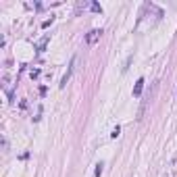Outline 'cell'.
I'll use <instances>...</instances> for the list:
<instances>
[{"label": "cell", "instance_id": "6", "mask_svg": "<svg viewBox=\"0 0 177 177\" xmlns=\"http://www.w3.org/2000/svg\"><path fill=\"white\" fill-rule=\"evenodd\" d=\"M90 6H92V10H96V12H102V6H100L98 2H92Z\"/></svg>", "mask_w": 177, "mask_h": 177}, {"label": "cell", "instance_id": "4", "mask_svg": "<svg viewBox=\"0 0 177 177\" xmlns=\"http://www.w3.org/2000/svg\"><path fill=\"white\" fill-rule=\"evenodd\" d=\"M48 40H50V37H48V35H44L42 40L37 42V50H44V48H46V44H48Z\"/></svg>", "mask_w": 177, "mask_h": 177}, {"label": "cell", "instance_id": "1", "mask_svg": "<svg viewBox=\"0 0 177 177\" xmlns=\"http://www.w3.org/2000/svg\"><path fill=\"white\" fill-rule=\"evenodd\" d=\"M77 62H79V56H73L71 58V65H69V69H67V73L65 75H62V79H60V87H65L67 83H69V79H71V75L75 73V69H77Z\"/></svg>", "mask_w": 177, "mask_h": 177}, {"label": "cell", "instance_id": "8", "mask_svg": "<svg viewBox=\"0 0 177 177\" xmlns=\"http://www.w3.org/2000/svg\"><path fill=\"white\" fill-rule=\"evenodd\" d=\"M29 75H31V79H35V77H40V69H33V71H31Z\"/></svg>", "mask_w": 177, "mask_h": 177}, {"label": "cell", "instance_id": "9", "mask_svg": "<svg viewBox=\"0 0 177 177\" xmlns=\"http://www.w3.org/2000/svg\"><path fill=\"white\" fill-rule=\"evenodd\" d=\"M119 133H121V129L115 127V129H112V133H110V137H119Z\"/></svg>", "mask_w": 177, "mask_h": 177}, {"label": "cell", "instance_id": "10", "mask_svg": "<svg viewBox=\"0 0 177 177\" xmlns=\"http://www.w3.org/2000/svg\"><path fill=\"white\" fill-rule=\"evenodd\" d=\"M46 92H48V87L46 85H40V96H46Z\"/></svg>", "mask_w": 177, "mask_h": 177}, {"label": "cell", "instance_id": "5", "mask_svg": "<svg viewBox=\"0 0 177 177\" xmlns=\"http://www.w3.org/2000/svg\"><path fill=\"white\" fill-rule=\"evenodd\" d=\"M102 171H104V165H102V162H98V165H96V171H94V175H96V177H100V175H102Z\"/></svg>", "mask_w": 177, "mask_h": 177}, {"label": "cell", "instance_id": "7", "mask_svg": "<svg viewBox=\"0 0 177 177\" xmlns=\"http://www.w3.org/2000/svg\"><path fill=\"white\" fill-rule=\"evenodd\" d=\"M52 21H54V17H50V19H46V21L42 23V27H44V29H46V27H50V23H52Z\"/></svg>", "mask_w": 177, "mask_h": 177}, {"label": "cell", "instance_id": "3", "mask_svg": "<svg viewBox=\"0 0 177 177\" xmlns=\"http://www.w3.org/2000/svg\"><path fill=\"white\" fill-rule=\"evenodd\" d=\"M144 77H140V79H137L135 81V85H133V98H140L142 96V90H144Z\"/></svg>", "mask_w": 177, "mask_h": 177}, {"label": "cell", "instance_id": "2", "mask_svg": "<svg viewBox=\"0 0 177 177\" xmlns=\"http://www.w3.org/2000/svg\"><path fill=\"white\" fill-rule=\"evenodd\" d=\"M100 35H102V29H92V31H87V35H85V44H96L98 40H100Z\"/></svg>", "mask_w": 177, "mask_h": 177}]
</instances>
